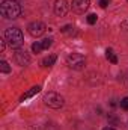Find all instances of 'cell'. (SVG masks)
<instances>
[{
    "mask_svg": "<svg viewBox=\"0 0 128 130\" xmlns=\"http://www.w3.org/2000/svg\"><path fill=\"white\" fill-rule=\"evenodd\" d=\"M89 8V0H72V11L75 14H84Z\"/></svg>",
    "mask_w": 128,
    "mask_h": 130,
    "instance_id": "obj_8",
    "label": "cell"
},
{
    "mask_svg": "<svg viewBox=\"0 0 128 130\" xmlns=\"http://www.w3.org/2000/svg\"><path fill=\"white\" fill-rule=\"evenodd\" d=\"M102 130H115V129H112V127H105V129H102Z\"/></svg>",
    "mask_w": 128,
    "mask_h": 130,
    "instance_id": "obj_20",
    "label": "cell"
},
{
    "mask_svg": "<svg viewBox=\"0 0 128 130\" xmlns=\"http://www.w3.org/2000/svg\"><path fill=\"white\" fill-rule=\"evenodd\" d=\"M0 71H2V73H5V74L11 71V67L8 65L6 61H2V62H0Z\"/></svg>",
    "mask_w": 128,
    "mask_h": 130,
    "instance_id": "obj_13",
    "label": "cell"
},
{
    "mask_svg": "<svg viewBox=\"0 0 128 130\" xmlns=\"http://www.w3.org/2000/svg\"><path fill=\"white\" fill-rule=\"evenodd\" d=\"M56 55H50V56H47V58H44V61H42V65L44 67H51V65H54L56 62Z\"/></svg>",
    "mask_w": 128,
    "mask_h": 130,
    "instance_id": "obj_10",
    "label": "cell"
},
{
    "mask_svg": "<svg viewBox=\"0 0 128 130\" xmlns=\"http://www.w3.org/2000/svg\"><path fill=\"white\" fill-rule=\"evenodd\" d=\"M0 12L5 18H17L21 14V6L15 0H5L0 6Z\"/></svg>",
    "mask_w": 128,
    "mask_h": 130,
    "instance_id": "obj_1",
    "label": "cell"
},
{
    "mask_svg": "<svg viewBox=\"0 0 128 130\" xmlns=\"http://www.w3.org/2000/svg\"><path fill=\"white\" fill-rule=\"evenodd\" d=\"M32 50H33V53H41V52L44 50V48H42V44H41V42H33Z\"/></svg>",
    "mask_w": 128,
    "mask_h": 130,
    "instance_id": "obj_14",
    "label": "cell"
},
{
    "mask_svg": "<svg viewBox=\"0 0 128 130\" xmlns=\"http://www.w3.org/2000/svg\"><path fill=\"white\" fill-rule=\"evenodd\" d=\"M14 59H15V62L20 65V67H26V65L30 64V56H29L27 52L23 50V48H18V50L14 53Z\"/></svg>",
    "mask_w": 128,
    "mask_h": 130,
    "instance_id": "obj_6",
    "label": "cell"
},
{
    "mask_svg": "<svg viewBox=\"0 0 128 130\" xmlns=\"http://www.w3.org/2000/svg\"><path fill=\"white\" fill-rule=\"evenodd\" d=\"M53 9H54V14L57 17H65L68 14V11H69V5H68L66 0H56Z\"/></svg>",
    "mask_w": 128,
    "mask_h": 130,
    "instance_id": "obj_7",
    "label": "cell"
},
{
    "mask_svg": "<svg viewBox=\"0 0 128 130\" xmlns=\"http://www.w3.org/2000/svg\"><path fill=\"white\" fill-rule=\"evenodd\" d=\"M27 30H29V33H30L32 36L38 38V36H41V35L45 33L47 26H45L42 21H33V23H30V24L27 26Z\"/></svg>",
    "mask_w": 128,
    "mask_h": 130,
    "instance_id": "obj_5",
    "label": "cell"
},
{
    "mask_svg": "<svg viewBox=\"0 0 128 130\" xmlns=\"http://www.w3.org/2000/svg\"><path fill=\"white\" fill-rule=\"evenodd\" d=\"M5 41H8V44L14 48H18L23 42H24V38H23V33L20 29L17 27H9L6 29L5 32Z\"/></svg>",
    "mask_w": 128,
    "mask_h": 130,
    "instance_id": "obj_2",
    "label": "cell"
},
{
    "mask_svg": "<svg viewBox=\"0 0 128 130\" xmlns=\"http://www.w3.org/2000/svg\"><path fill=\"white\" fill-rule=\"evenodd\" d=\"M72 29H74V27L68 24V26H63V27H62L60 30H62V32H63V33H69V32H71V30H72Z\"/></svg>",
    "mask_w": 128,
    "mask_h": 130,
    "instance_id": "obj_17",
    "label": "cell"
},
{
    "mask_svg": "<svg viewBox=\"0 0 128 130\" xmlns=\"http://www.w3.org/2000/svg\"><path fill=\"white\" fill-rule=\"evenodd\" d=\"M44 103L48 106V107H51V109H59V107H62L65 103L63 97L60 95V94H57V92H47L45 95H44Z\"/></svg>",
    "mask_w": 128,
    "mask_h": 130,
    "instance_id": "obj_3",
    "label": "cell"
},
{
    "mask_svg": "<svg viewBox=\"0 0 128 130\" xmlns=\"http://www.w3.org/2000/svg\"><path fill=\"white\" fill-rule=\"evenodd\" d=\"M96 18H98V17H96L95 14H89V15H88V23H89V24H95Z\"/></svg>",
    "mask_w": 128,
    "mask_h": 130,
    "instance_id": "obj_15",
    "label": "cell"
},
{
    "mask_svg": "<svg viewBox=\"0 0 128 130\" xmlns=\"http://www.w3.org/2000/svg\"><path fill=\"white\" fill-rule=\"evenodd\" d=\"M107 5H109V0H99V6L101 8H107Z\"/></svg>",
    "mask_w": 128,
    "mask_h": 130,
    "instance_id": "obj_18",
    "label": "cell"
},
{
    "mask_svg": "<svg viewBox=\"0 0 128 130\" xmlns=\"http://www.w3.org/2000/svg\"><path fill=\"white\" fill-rule=\"evenodd\" d=\"M66 64L72 70H83L86 65V58L81 53H71L66 58Z\"/></svg>",
    "mask_w": 128,
    "mask_h": 130,
    "instance_id": "obj_4",
    "label": "cell"
},
{
    "mask_svg": "<svg viewBox=\"0 0 128 130\" xmlns=\"http://www.w3.org/2000/svg\"><path fill=\"white\" fill-rule=\"evenodd\" d=\"M105 58H107L112 64H118V58L115 56V53H113L112 48H107V50H105Z\"/></svg>",
    "mask_w": 128,
    "mask_h": 130,
    "instance_id": "obj_11",
    "label": "cell"
},
{
    "mask_svg": "<svg viewBox=\"0 0 128 130\" xmlns=\"http://www.w3.org/2000/svg\"><path fill=\"white\" fill-rule=\"evenodd\" d=\"M121 107H122L124 110H127V112H128V97H125V98H122V100H121Z\"/></svg>",
    "mask_w": 128,
    "mask_h": 130,
    "instance_id": "obj_16",
    "label": "cell"
},
{
    "mask_svg": "<svg viewBox=\"0 0 128 130\" xmlns=\"http://www.w3.org/2000/svg\"><path fill=\"white\" fill-rule=\"evenodd\" d=\"M41 91V86H33V88H30L27 92H24L23 95H21V98H20V101H26L27 98H32L33 95H36L38 92Z\"/></svg>",
    "mask_w": 128,
    "mask_h": 130,
    "instance_id": "obj_9",
    "label": "cell"
},
{
    "mask_svg": "<svg viewBox=\"0 0 128 130\" xmlns=\"http://www.w3.org/2000/svg\"><path fill=\"white\" fill-rule=\"evenodd\" d=\"M5 48H6V44H5V41H0V52L3 53V52H5Z\"/></svg>",
    "mask_w": 128,
    "mask_h": 130,
    "instance_id": "obj_19",
    "label": "cell"
},
{
    "mask_svg": "<svg viewBox=\"0 0 128 130\" xmlns=\"http://www.w3.org/2000/svg\"><path fill=\"white\" fill-rule=\"evenodd\" d=\"M41 44H42V48H44V50H47V48H50V47H51L53 39H51V38H45V39H42V41H41Z\"/></svg>",
    "mask_w": 128,
    "mask_h": 130,
    "instance_id": "obj_12",
    "label": "cell"
},
{
    "mask_svg": "<svg viewBox=\"0 0 128 130\" xmlns=\"http://www.w3.org/2000/svg\"><path fill=\"white\" fill-rule=\"evenodd\" d=\"M127 2H128V0H127Z\"/></svg>",
    "mask_w": 128,
    "mask_h": 130,
    "instance_id": "obj_21",
    "label": "cell"
}]
</instances>
